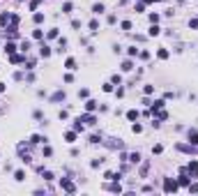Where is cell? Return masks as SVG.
Here are the masks:
<instances>
[{"label":"cell","instance_id":"cell-36","mask_svg":"<svg viewBox=\"0 0 198 196\" xmlns=\"http://www.w3.org/2000/svg\"><path fill=\"white\" fill-rule=\"evenodd\" d=\"M32 37H35V39H44V30L35 28V30H32Z\"/></svg>","mask_w":198,"mask_h":196},{"label":"cell","instance_id":"cell-22","mask_svg":"<svg viewBox=\"0 0 198 196\" xmlns=\"http://www.w3.org/2000/svg\"><path fill=\"white\" fill-rule=\"evenodd\" d=\"M88 28H90V32H92V35H94V32H99V21L92 19V21L88 23Z\"/></svg>","mask_w":198,"mask_h":196},{"label":"cell","instance_id":"cell-50","mask_svg":"<svg viewBox=\"0 0 198 196\" xmlns=\"http://www.w3.org/2000/svg\"><path fill=\"white\" fill-rule=\"evenodd\" d=\"M138 58H141V60H147V58H150V51H138Z\"/></svg>","mask_w":198,"mask_h":196},{"label":"cell","instance_id":"cell-31","mask_svg":"<svg viewBox=\"0 0 198 196\" xmlns=\"http://www.w3.org/2000/svg\"><path fill=\"white\" fill-rule=\"evenodd\" d=\"M104 9H106V7L101 5V2H97V5H92V12H94V14H104Z\"/></svg>","mask_w":198,"mask_h":196},{"label":"cell","instance_id":"cell-14","mask_svg":"<svg viewBox=\"0 0 198 196\" xmlns=\"http://www.w3.org/2000/svg\"><path fill=\"white\" fill-rule=\"evenodd\" d=\"M65 141H67V143H76V132H74V129L65 132Z\"/></svg>","mask_w":198,"mask_h":196},{"label":"cell","instance_id":"cell-16","mask_svg":"<svg viewBox=\"0 0 198 196\" xmlns=\"http://www.w3.org/2000/svg\"><path fill=\"white\" fill-rule=\"evenodd\" d=\"M189 143L198 145V132H196V129H189Z\"/></svg>","mask_w":198,"mask_h":196},{"label":"cell","instance_id":"cell-26","mask_svg":"<svg viewBox=\"0 0 198 196\" xmlns=\"http://www.w3.org/2000/svg\"><path fill=\"white\" fill-rule=\"evenodd\" d=\"M168 56H171L168 49H159V51H157V58H159V60H168Z\"/></svg>","mask_w":198,"mask_h":196},{"label":"cell","instance_id":"cell-43","mask_svg":"<svg viewBox=\"0 0 198 196\" xmlns=\"http://www.w3.org/2000/svg\"><path fill=\"white\" fill-rule=\"evenodd\" d=\"M147 171H150V164L145 162V164L141 166V178H145V176H147Z\"/></svg>","mask_w":198,"mask_h":196},{"label":"cell","instance_id":"cell-11","mask_svg":"<svg viewBox=\"0 0 198 196\" xmlns=\"http://www.w3.org/2000/svg\"><path fill=\"white\" fill-rule=\"evenodd\" d=\"M39 56H42V58H51V46L42 42V46H39Z\"/></svg>","mask_w":198,"mask_h":196},{"label":"cell","instance_id":"cell-54","mask_svg":"<svg viewBox=\"0 0 198 196\" xmlns=\"http://www.w3.org/2000/svg\"><path fill=\"white\" fill-rule=\"evenodd\" d=\"M113 93H115V95H118V97H125V88H115V90H113Z\"/></svg>","mask_w":198,"mask_h":196},{"label":"cell","instance_id":"cell-35","mask_svg":"<svg viewBox=\"0 0 198 196\" xmlns=\"http://www.w3.org/2000/svg\"><path fill=\"white\" fill-rule=\"evenodd\" d=\"M101 90H104V93H113V90H115V85H113V83H104V85H101Z\"/></svg>","mask_w":198,"mask_h":196},{"label":"cell","instance_id":"cell-55","mask_svg":"<svg viewBox=\"0 0 198 196\" xmlns=\"http://www.w3.org/2000/svg\"><path fill=\"white\" fill-rule=\"evenodd\" d=\"M136 12H145V2H138V5H136Z\"/></svg>","mask_w":198,"mask_h":196},{"label":"cell","instance_id":"cell-37","mask_svg":"<svg viewBox=\"0 0 198 196\" xmlns=\"http://www.w3.org/2000/svg\"><path fill=\"white\" fill-rule=\"evenodd\" d=\"M78 97H81V99H88V97H90V90H88V88H81V90H78Z\"/></svg>","mask_w":198,"mask_h":196},{"label":"cell","instance_id":"cell-40","mask_svg":"<svg viewBox=\"0 0 198 196\" xmlns=\"http://www.w3.org/2000/svg\"><path fill=\"white\" fill-rule=\"evenodd\" d=\"M138 51H141V49H136V46H129V49H127L129 58H136V56H138Z\"/></svg>","mask_w":198,"mask_h":196},{"label":"cell","instance_id":"cell-10","mask_svg":"<svg viewBox=\"0 0 198 196\" xmlns=\"http://www.w3.org/2000/svg\"><path fill=\"white\" fill-rule=\"evenodd\" d=\"M104 180H122V173H120V171H118V173H115V171H106Z\"/></svg>","mask_w":198,"mask_h":196},{"label":"cell","instance_id":"cell-53","mask_svg":"<svg viewBox=\"0 0 198 196\" xmlns=\"http://www.w3.org/2000/svg\"><path fill=\"white\" fill-rule=\"evenodd\" d=\"M152 127H154V129H159V127H161V120H157V118H152Z\"/></svg>","mask_w":198,"mask_h":196},{"label":"cell","instance_id":"cell-57","mask_svg":"<svg viewBox=\"0 0 198 196\" xmlns=\"http://www.w3.org/2000/svg\"><path fill=\"white\" fill-rule=\"evenodd\" d=\"M19 2H21V0H19Z\"/></svg>","mask_w":198,"mask_h":196},{"label":"cell","instance_id":"cell-18","mask_svg":"<svg viewBox=\"0 0 198 196\" xmlns=\"http://www.w3.org/2000/svg\"><path fill=\"white\" fill-rule=\"evenodd\" d=\"M120 69H122V72H131V69H134V60H131V58H129V60H125Z\"/></svg>","mask_w":198,"mask_h":196},{"label":"cell","instance_id":"cell-25","mask_svg":"<svg viewBox=\"0 0 198 196\" xmlns=\"http://www.w3.org/2000/svg\"><path fill=\"white\" fill-rule=\"evenodd\" d=\"M127 162H131V164H138V162H141V152H131V155L127 157Z\"/></svg>","mask_w":198,"mask_h":196},{"label":"cell","instance_id":"cell-4","mask_svg":"<svg viewBox=\"0 0 198 196\" xmlns=\"http://www.w3.org/2000/svg\"><path fill=\"white\" fill-rule=\"evenodd\" d=\"M28 143L30 145H39V143H48V136H42V134H32L30 139H28Z\"/></svg>","mask_w":198,"mask_h":196},{"label":"cell","instance_id":"cell-8","mask_svg":"<svg viewBox=\"0 0 198 196\" xmlns=\"http://www.w3.org/2000/svg\"><path fill=\"white\" fill-rule=\"evenodd\" d=\"M81 120H83V122H88V125H97V115H94L92 111L83 113V115H81Z\"/></svg>","mask_w":198,"mask_h":196},{"label":"cell","instance_id":"cell-32","mask_svg":"<svg viewBox=\"0 0 198 196\" xmlns=\"http://www.w3.org/2000/svg\"><path fill=\"white\" fill-rule=\"evenodd\" d=\"M111 83H113V85H122V76L120 74H113V76H111Z\"/></svg>","mask_w":198,"mask_h":196},{"label":"cell","instance_id":"cell-12","mask_svg":"<svg viewBox=\"0 0 198 196\" xmlns=\"http://www.w3.org/2000/svg\"><path fill=\"white\" fill-rule=\"evenodd\" d=\"M138 111H136V108H129V111H127V120H129V122H136V120H138Z\"/></svg>","mask_w":198,"mask_h":196},{"label":"cell","instance_id":"cell-56","mask_svg":"<svg viewBox=\"0 0 198 196\" xmlns=\"http://www.w3.org/2000/svg\"><path fill=\"white\" fill-rule=\"evenodd\" d=\"M5 90H7V85H5V83H0V93H5Z\"/></svg>","mask_w":198,"mask_h":196},{"label":"cell","instance_id":"cell-51","mask_svg":"<svg viewBox=\"0 0 198 196\" xmlns=\"http://www.w3.org/2000/svg\"><path fill=\"white\" fill-rule=\"evenodd\" d=\"M58 118H60V120H67V118H69V113H67V111H65V108H62V111L58 113Z\"/></svg>","mask_w":198,"mask_h":196},{"label":"cell","instance_id":"cell-20","mask_svg":"<svg viewBox=\"0 0 198 196\" xmlns=\"http://www.w3.org/2000/svg\"><path fill=\"white\" fill-rule=\"evenodd\" d=\"M159 32H161V28L157 26V23H152V26H150V30H147V35H150V37H157Z\"/></svg>","mask_w":198,"mask_h":196},{"label":"cell","instance_id":"cell-41","mask_svg":"<svg viewBox=\"0 0 198 196\" xmlns=\"http://www.w3.org/2000/svg\"><path fill=\"white\" fill-rule=\"evenodd\" d=\"M131 132H134V134H141V132H143V125L134 122V125H131Z\"/></svg>","mask_w":198,"mask_h":196},{"label":"cell","instance_id":"cell-9","mask_svg":"<svg viewBox=\"0 0 198 196\" xmlns=\"http://www.w3.org/2000/svg\"><path fill=\"white\" fill-rule=\"evenodd\" d=\"M9 21H12V12H2V14H0V28H7Z\"/></svg>","mask_w":198,"mask_h":196},{"label":"cell","instance_id":"cell-21","mask_svg":"<svg viewBox=\"0 0 198 196\" xmlns=\"http://www.w3.org/2000/svg\"><path fill=\"white\" fill-rule=\"evenodd\" d=\"M108 189H111V191H115V194H120V191H122L120 180H113V185H108Z\"/></svg>","mask_w":198,"mask_h":196},{"label":"cell","instance_id":"cell-2","mask_svg":"<svg viewBox=\"0 0 198 196\" xmlns=\"http://www.w3.org/2000/svg\"><path fill=\"white\" fill-rule=\"evenodd\" d=\"M175 148L180 152H187V155H198V145H191V143H177Z\"/></svg>","mask_w":198,"mask_h":196},{"label":"cell","instance_id":"cell-33","mask_svg":"<svg viewBox=\"0 0 198 196\" xmlns=\"http://www.w3.org/2000/svg\"><path fill=\"white\" fill-rule=\"evenodd\" d=\"M111 143H108V148H122V141L120 139H108Z\"/></svg>","mask_w":198,"mask_h":196},{"label":"cell","instance_id":"cell-5","mask_svg":"<svg viewBox=\"0 0 198 196\" xmlns=\"http://www.w3.org/2000/svg\"><path fill=\"white\" fill-rule=\"evenodd\" d=\"M9 62L12 65H26V53H12Z\"/></svg>","mask_w":198,"mask_h":196},{"label":"cell","instance_id":"cell-44","mask_svg":"<svg viewBox=\"0 0 198 196\" xmlns=\"http://www.w3.org/2000/svg\"><path fill=\"white\" fill-rule=\"evenodd\" d=\"M53 155V148H51V145H46V143H44V157H51Z\"/></svg>","mask_w":198,"mask_h":196},{"label":"cell","instance_id":"cell-3","mask_svg":"<svg viewBox=\"0 0 198 196\" xmlns=\"http://www.w3.org/2000/svg\"><path fill=\"white\" fill-rule=\"evenodd\" d=\"M60 189L67 191V194H74V191H76V185H74L72 180H67V178H62V180H60Z\"/></svg>","mask_w":198,"mask_h":196},{"label":"cell","instance_id":"cell-49","mask_svg":"<svg viewBox=\"0 0 198 196\" xmlns=\"http://www.w3.org/2000/svg\"><path fill=\"white\" fill-rule=\"evenodd\" d=\"M189 28H193V30H198V19H189Z\"/></svg>","mask_w":198,"mask_h":196},{"label":"cell","instance_id":"cell-17","mask_svg":"<svg viewBox=\"0 0 198 196\" xmlns=\"http://www.w3.org/2000/svg\"><path fill=\"white\" fill-rule=\"evenodd\" d=\"M72 129H74V132H76V134H78V132H83V120H81V118H78V120H74V125H72Z\"/></svg>","mask_w":198,"mask_h":196},{"label":"cell","instance_id":"cell-15","mask_svg":"<svg viewBox=\"0 0 198 196\" xmlns=\"http://www.w3.org/2000/svg\"><path fill=\"white\" fill-rule=\"evenodd\" d=\"M164 106H166V99H157V102H152V104H150L152 111H159V108H164Z\"/></svg>","mask_w":198,"mask_h":196},{"label":"cell","instance_id":"cell-42","mask_svg":"<svg viewBox=\"0 0 198 196\" xmlns=\"http://www.w3.org/2000/svg\"><path fill=\"white\" fill-rule=\"evenodd\" d=\"M120 28H122L125 32H129V30H131V21H122V23H120Z\"/></svg>","mask_w":198,"mask_h":196},{"label":"cell","instance_id":"cell-52","mask_svg":"<svg viewBox=\"0 0 198 196\" xmlns=\"http://www.w3.org/2000/svg\"><path fill=\"white\" fill-rule=\"evenodd\" d=\"M32 118H35V120H44V113H42V111H35V113H32Z\"/></svg>","mask_w":198,"mask_h":196},{"label":"cell","instance_id":"cell-46","mask_svg":"<svg viewBox=\"0 0 198 196\" xmlns=\"http://www.w3.org/2000/svg\"><path fill=\"white\" fill-rule=\"evenodd\" d=\"M39 2H42V0H30V12H37V7H39Z\"/></svg>","mask_w":198,"mask_h":196},{"label":"cell","instance_id":"cell-7","mask_svg":"<svg viewBox=\"0 0 198 196\" xmlns=\"http://www.w3.org/2000/svg\"><path fill=\"white\" fill-rule=\"evenodd\" d=\"M187 173L191 178H198V162L193 159V162H189V166H187Z\"/></svg>","mask_w":198,"mask_h":196},{"label":"cell","instance_id":"cell-28","mask_svg":"<svg viewBox=\"0 0 198 196\" xmlns=\"http://www.w3.org/2000/svg\"><path fill=\"white\" fill-rule=\"evenodd\" d=\"M65 67H67L69 72H72V69H76V60H74V58H67V60H65Z\"/></svg>","mask_w":198,"mask_h":196},{"label":"cell","instance_id":"cell-45","mask_svg":"<svg viewBox=\"0 0 198 196\" xmlns=\"http://www.w3.org/2000/svg\"><path fill=\"white\" fill-rule=\"evenodd\" d=\"M159 19H161V16L157 14V12H152V14H150V23H159Z\"/></svg>","mask_w":198,"mask_h":196},{"label":"cell","instance_id":"cell-1","mask_svg":"<svg viewBox=\"0 0 198 196\" xmlns=\"http://www.w3.org/2000/svg\"><path fill=\"white\" fill-rule=\"evenodd\" d=\"M164 194H175L177 191V180H173V178H164Z\"/></svg>","mask_w":198,"mask_h":196},{"label":"cell","instance_id":"cell-23","mask_svg":"<svg viewBox=\"0 0 198 196\" xmlns=\"http://www.w3.org/2000/svg\"><path fill=\"white\" fill-rule=\"evenodd\" d=\"M44 19H46V16H44L42 12H35V16H32V21H35L37 26H42V23H44Z\"/></svg>","mask_w":198,"mask_h":196},{"label":"cell","instance_id":"cell-29","mask_svg":"<svg viewBox=\"0 0 198 196\" xmlns=\"http://www.w3.org/2000/svg\"><path fill=\"white\" fill-rule=\"evenodd\" d=\"M30 46H32V44H30V42H28V39H23L21 44H19V49H21L23 53H28V51H30Z\"/></svg>","mask_w":198,"mask_h":196},{"label":"cell","instance_id":"cell-24","mask_svg":"<svg viewBox=\"0 0 198 196\" xmlns=\"http://www.w3.org/2000/svg\"><path fill=\"white\" fill-rule=\"evenodd\" d=\"M14 180L16 182H23V180H26V171H21V169L14 171Z\"/></svg>","mask_w":198,"mask_h":196},{"label":"cell","instance_id":"cell-34","mask_svg":"<svg viewBox=\"0 0 198 196\" xmlns=\"http://www.w3.org/2000/svg\"><path fill=\"white\" fill-rule=\"evenodd\" d=\"M161 152H164V145H161V143L152 145V155H161Z\"/></svg>","mask_w":198,"mask_h":196},{"label":"cell","instance_id":"cell-48","mask_svg":"<svg viewBox=\"0 0 198 196\" xmlns=\"http://www.w3.org/2000/svg\"><path fill=\"white\" fill-rule=\"evenodd\" d=\"M143 93H145V95H147V97H150V95H152V93H154V85H145V88H143Z\"/></svg>","mask_w":198,"mask_h":196},{"label":"cell","instance_id":"cell-58","mask_svg":"<svg viewBox=\"0 0 198 196\" xmlns=\"http://www.w3.org/2000/svg\"><path fill=\"white\" fill-rule=\"evenodd\" d=\"M141 2H143V0H141Z\"/></svg>","mask_w":198,"mask_h":196},{"label":"cell","instance_id":"cell-13","mask_svg":"<svg viewBox=\"0 0 198 196\" xmlns=\"http://www.w3.org/2000/svg\"><path fill=\"white\" fill-rule=\"evenodd\" d=\"M2 49H5V53H7V56H12V53H16V49H19V46H16L14 42H7V44H5Z\"/></svg>","mask_w":198,"mask_h":196},{"label":"cell","instance_id":"cell-30","mask_svg":"<svg viewBox=\"0 0 198 196\" xmlns=\"http://www.w3.org/2000/svg\"><path fill=\"white\" fill-rule=\"evenodd\" d=\"M90 143H92V145H97V143H104L101 134H92V136H90Z\"/></svg>","mask_w":198,"mask_h":196},{"label":"cell","instance_id":"cell-19","mask_svg":"<svg viewBox=\"0 0 198 196\" xmlns=\"http://www.w3.org/2000/svg\"><path fill=\"white\" fill-rule=\"evenodd\" d=\"M97 106H99V104L94 102V99H88V102H85V111H92V113H94V111H97Z\"/></svg>","mask_w":198,"mask_h":196},{"label":"cell","instance_id":"cell-6","mask_svg":"<svg viewBox=\"0 0 198 196\" xmlns=\"http://www.w3.org/2000/svg\"><path fill=\"white\" fill-rule=\"evenodd\" d=\"M65 99H67V93H65V90H58V93H53V95H51V102H53V104L65 102Z\"/></svg>","mask_w":198,"mask_h":196},{"label":"cell","instance_id":"cell-38","mask_svg":"<svg viewBox=\"0 0 198 196\" xmlns=\"http://www.w3.org/2000/svg\"><path fill=\"white\" fill-rule=\"evenodd\" d=\"M189 194H198V182H189Z\"/></svg>","mask_w":198,"mask_h":196},{"label":"cell","instance_id":"cell-39","mask_svg":"<svg viewBox=\"0 0 198 196\" xmlns=\"http://www.w3.org/2000/svg\"><path fill=\"white\" fill-rule=\"evenodd\" d=\"M72 9H74L72 2H65V5H62V14H72Z\"/></svg>","mask_w":198,"mask_h":196},{"label":"cell","instance_id":"cell-27","mask_svg":"<svg viewBox=\"0 0 198 196\" xmlns=\"http://www.w3.org/2000/svg\"><path fill=\"white\" fill-rule=\"evenodd\" d=\"M60 37V32H58V28H51V30L46 32V39H58Z\"/></svg>","mask_w":198,"mask_h":196},{"label":"cell","instance_id":"cell-47","mask_svg":"<svg viewBox=\"0 0 198 196\" xmlns=\"http://www.w3.org/2000/svg\"><path fill=\"white\" fill-rule=\"evenodd\" d=\"M101 164H104V159H92V162H90V166H92V169H99Z\"/></svg>","mask_w":198,"mask_h":196}]
</instances>
